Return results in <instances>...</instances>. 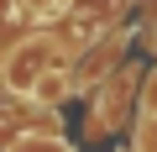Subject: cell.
Here are the masks:
<instances>
[{
    "mask_svg": "<svg viewBox=\"0 0 157 152\" xmlns=\"http://www.w3.org/2000/svg\"><path fill=\"white\" fill-rule=\"evenodd\" d=\"M52 53H58L52 37H26V42H16L11 58H6V84H11L16 95H32L47 73H52Z\"/></svg>",
    "mask_w": 157,
    "mask_h": 152,
    "instance_id": "1",
    "label": "cell"
},
{
    "mask_svg": "<svg viewBox=\"0 0 157 152\" xmlns=\"http://www.w3.org/2000/svg\"><path fill=\"white\" fill-rule=\"evenodd\" d=\"M32 100H68V73H63V68H52L47 79L32 89Z\"/></svg>",
    "mask_w": 157,
    "mask_h": 152,
    "instance_id": "2",
    "label": "cell"
},
{
    "mask_svg": "<svg viewBox=\"0 0 157 152\" xmlns=\"http://www.w3.org/2000/svg\"><path fill=\"white\" fill-rule=\"evenodd\" d=\"M141 115H147V121H157V68L147 73V84H141Z\"/></svg>",
    "mask_w": 157,
    "mask_h": 152,
    "instance_id": "3",
    "label": "cell"
},
{
    "mask_svg": "<svg viewBox=\"0 0 157 152\" xmlns=\"http://www.w3.org/2000/svg\"><path fill=\"white\" fill-rule=\"evenodd\" d=\"M16 152H68L63 142H52V136H21V147Z\"/></svg>",
    "mask_w": 157,
    "mask_h": 152,
    "instance_id": "4",
    "label": "cell"
},
{
    "mask_svg": "<svg viewBox=\"0 0 157 152\" xmlns=\"http://www.w3.org/2000/svg\"><path fill=\"white\" fill-rule=\"evenodd\" d=\"M21 6H26V11H37V16H58L63 0H21Z\"/></svg>",
    "mask_w": 157,
    "mask_h": 152,
    "instance_id": "5",
    "label": "cell"
}]
</instances>
